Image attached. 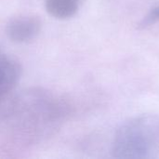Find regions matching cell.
Returning a JSON list of instances; mask_svg holds the SVG:
<instances>
[{"label": "cell", "instance_id": "4", "mask_svg": "<svg viewBox=\"0 0 159 159\" xmlns=\"http://www.w3.org/2000/svg\"><path fill=\"white\" fill-rule=\"evenodd\" d=\"M21 75L20 62L0 48V95L12 92Z\"/></svg>", "mask_w": 159, "mask_h": 159}, {"label": "cell", "instance_id": "5", "mask_svg": "<svg viewBox=\"0 0 159 159\" xmlns=\"http://www.w3.org/2000/svg\"><path fill=\"white\" fill-rule=\"evenodd\" d=\"M79 0H46L47 11L58 19L70 18L78 9Z\"/></svg>", "mask_w": 159, "mask_h": 159}, {"label": "cell", "instance_id": "6", "mask_svg": "<svg viewBox=\"0 0 159 159\" xmlns=\"http://www.w3.org/2000/svg\"><path fill=\"white\" fill-rule=\"evenodd\" d=\"M15 95L12 92L0 95V120L8 118L14 105Z\"/></svg>", "mask_w": 159, "mask_h": 159}, {"label": "cell", "instance_id": "3", "mask_svg": "<svg viewBox=\"0 0 159 159\" xmlns=\"http://www.w3.org/2000/svg\"><path fill=\"white\" fill-rule=\"evenodd\" d=\"M41 20L33 15H20L8 20L6 26L7 37L17 43L33 40L41 30Z\"/></svg>", "mask_w": 159, "mask_h": 159}, {"label": "cell", "instance_id": "7", "mask_svg": "<svg viewBox=\"0 0 159 159\" xmlns=\"http://www.w3.org/2000/svg\"><path fill=\"white\" fill-rule=\"evenodd\" d=\"M157 20H159V6L152 9L151 12L142 20V22L140 23V27L145 28Z\"/></svg>", "mask_w": 159, "mask_h": 159}, {"label": "cell", "instance_id": "2", "mask_svg": "<svg viewBox=\"0 0 159 159\" xmlns=\"http://www.w3.org/2000/svg\"><path fill=\"white\" fill-rule=\"evenodd\" d=\"M113 155L116 158L152 159L159 155V116L142 115L123 123L117 129Z\"/></svg>", "mask_w": 159, "mask_h": 159}, {"label": "cell", "instance_id": "1", "mask_svg": "<svg viewBox=\"0 0 159 159\" xmlns=\"http://www.w3.org/2000/svg\"><path fill=\"white\" fill-rule=\"evenodd\" d=\"M64 113V106L45 91L29 90L20 96H15V102L9 117L20 132L28 138L43 137L51 130Z\"/></svg>", "mask_w": 159, "mask_h": 159}]
</instances>
